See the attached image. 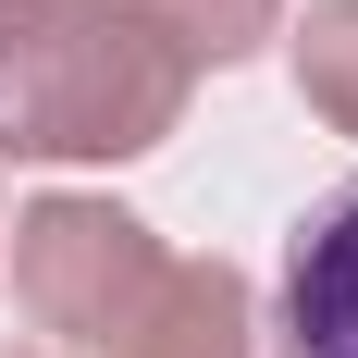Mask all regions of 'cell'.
I'll return each instance as SVG.
<instances>
[{
    "label": "cell",
    "instance_id": "obj_1",
    "mask_svg": "<svg viewBox=\"0 0 358 358\" xmlns=\"http://www.w3.org/2000/svg\"><path fill=\"white\" fill-rule=\"evenodd\" d=\"M185 99L198 62L124 0H0V161H136Z\"/></svg>",
    "mask_w": 358,
    "mask_h": 358
},
{
    "label": "cell",
    "instance_id": "obj_2",
    "mask_svg": "<svg viewBox=\"0 0 358 358\" xmlns=\"http://www.w3.org/2000/svg\"><path fill=\"white\" fill-rule=\"evenodd\" d=\"M148 285H161V235L136 210H111V198L62 185V198H37L13 222V296L62 358H111L124 322L148 309Z\"/></svg>",
    "mask_w": 358,
    "mask_h": 358
},
{
    "label": "cell",
    "instance_id": "obj_3",
    "mask_svg": "<svg viewBox=\"0 0 358 358\" xmlns=\"http://www.w3.org/2000/svg\"><path fill=\"white\" fill-rule=\"evenodd\" d=\"M285 358H358V173L285 235Z\"/></svg>",
    "mask_w": 358,
    "mask_h": 358
},
{
    "label": "cell",
    "instance_id": "obj_4",
    "mask_svg": "<svg viewBox=\"0 0 358 358\" xmlns=\"http://www.w3.org/2000/svg\"><path fill=\"white\" fill-rule=\"evenodd\" d=\"M111 358H259L248 272L235 259H161V285H148V309L124 322Z\"/></svg>",
    "mask_w": 358,
    "mask_h": 358
},
{
    "label": "cell",
    "instance_id": "obj_5",
    "mask_svg": "<svg viewBox=\"0 0 358 358\" xmlns=\"http://www.w3.org/2000/svg\"><path fill=\"white\" fill-rule=\"evenodd\" d=\"M124 13H136V25H161L198 74H210V62H248L259 37L285 25V0H124Z\"/></svg>",
    "mask_w": 358,
    "mask_h": 358
},
{
    "label": "cell",
    "instance_id": "obj_6",
    "mask_svg": "<svg viewBox=\"0 0 358 358\" xmlns=\"http://www.w3.org/2000/svg\"><path fill=\"white\" fill-rule=\"evenodd\" d=\"M296 99L322 111L334 136H358V0H309V25H296Z\"/></svg>",
    "mask_w": 358,
    "mask_h": 358
}]
</instances>
